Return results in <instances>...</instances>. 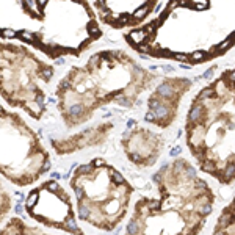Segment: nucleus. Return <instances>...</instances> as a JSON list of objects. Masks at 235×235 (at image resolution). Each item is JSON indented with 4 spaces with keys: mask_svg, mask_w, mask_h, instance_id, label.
I'll return each mask as SVG.
<instances>
[{
    "mask_svg": "<svg viewBox=\"0 0 235 235\" xmlns=\"http://www.w3.org/2000/svg\"><path fill=\"white\" fill-rule=\"evenodd\" d=\"M25 210L31 218L42 224L61 231H66L68 223L74 218L69 196L58 187L57 182H49L42 188L31 191L25 202Z\"/></svg>",
    "mask_w": 235,
    "mask_h": 235,
    "instance_id": "1",
    "label": "nucleus"
},
{
    "mask_svg": "<svg viewBox=\"0 0 235 235\" xmlns=\"http://www.w3.org/2000/svg\"><path fill=\"white\" fill-rule=\"evenodd\" d=\"M232 205H235V198H234V202H232Z\"/></svg>",
    "mask_w": 235,
    "mask_h": 235,
    "instance_id": "12",
    "label": "nucleus"
},
{
    "mask_svg": "<svg viewBox=\"0 0 235 235\" xmlns=\"http://www.w3.org/2000/svg\"><path fill=\"white\" fill-rule=\"evenodd\" d=\"M130 38L135 41V44L138 46V44H141L144 39H147V35H146V30H136V31H132L130 33Z\"/></svg>",
    "mask_w": 235,
    "mask_h": 235,
    "instance_id": "4",
    "label": "nucleus"
},
{
    "mask_svg": "<svg viewBox=\"0 0 235 235\" xmlns=\"http://www.w3.org/2000/svg\"><path fill=\"white\" fill-rule=\"evenodd\" d=\"M231 80L235 81V71H232V72H231Z\"/></svg>",
    "mask_w": 235,
    "mask_h": 235,
    "instance_id": "11",
    "label": "nucleus"
},
{
    "mask_svg": "<svg viewBox=\"0 0 235 235\" xmlns=\"http://www.w3.org/2000/svg\"><path fill=\"white\" fill-rule=\"evenodd\" d=\"M232 44H234V39H232V38H231V39H226V41H224V42H221V44L218 46V50H221V52H224V50H227V49L231 47Z\"/></svg>",
    "mask_w": 235,
    "mask_h": 235,
    "instance_id": "8",
    "label": "nucleus"
},
{
    "mask_svg": "<svg viewBox=\"0 0 235 235\" xmlns=\"http://www.w3.org/2000/svg\"><path fill=\"white\" fill-rule=\"evenodd\" d=\"M0 235H47V234L35 226H28L19 218H13L0 229Z\"/></svg>",
    "mask_w": 235,
    "mask_h": 235,
    "instance_id": "2",
    "label": "nucleus"
},
{
    "mask_svg": "<svg viewBox=\"0 0 235 235\" xmlns=\"http://www.w3.org/2000/svg\"><path fill=\"white\" fill-rule=\"evenodd\" d=\"M202 60H205V55L202 52H193V55H191V61H202Z\"/></svg>",
    "mask_w": 235,
    "mask_h": 235,
    "instance_id": "9",
    "label": "nucleus"
},
{
    "mask_svg": "<svg viewBox=\"0 0 235 235\" xmlns=\"http://www.w3.org/2000/svg\"><path fill=\"white\" fill-rule=\"evenodd\" d=\"M147 9H149V7L143 3V5H141V8H140L138 11L135 13V17H136V19H141V17H144V14L147 13Z\"/></svg>",
    "mask_w": 235,
    "mask_h": 235,
    "instance_id": "7",
    "label": "nucleus"
},
{
    "mask_svg": "<svg viewBox=\"0 0 235 235\" xmlns=\"http://www.w3.org/2000/svg\"><path fill=\"white\" fill-rule=\"evenodd\" d=\"M176 60H180V61H185V60H187V55H183V53H177V55H176Z\"/></svg>",
    "mask_w": 235,
    "mask_h": 235,
    "instance_id": "10",
    "label": "nucleus"
},
{
    "mask_svg": "<svg viewBox=\"0 0 235 235\" xmlns=\"http://www.w3.org/2000/svg\"><path fill=\"white\" fill-rule=\"evenodd\" d=\"M196 213L199 216L205 218L212 213V204H204V205H196Z\"/></svg>",
    "mask_w": 235,
    "mask_h": 235,
    "instance_id": "5",
    "label": "nucleus"
},
{
    "mask_svg": "<svg viewBox=\"0 0 235 235\" xmlns=\"http://www.w3.org/2000/svg\"><path fill=\"white\" fill-rule=\"evenodd\" d=\"M220 179L223 180H229V179H234L235 177V163H231V165H227V166H224V169H223V172L220 174Z\"/></svg>",
    "mask_w": 235,
    "mask_h": 235,
    "instance_id": "3",
    "label": "nucleus"
},
{
    "mask_svg": "<svg viewBox=\"0 0 235 235\" xmlns=\"http://www.w3.org/2000/svg\"><path fill=\"white\" fill-rule=\"evenodd\" d=\"M213 94V89L212 88H204L201 91V94L198 96V99H196V102H201V100H204V99H207V97H210Z\"/></svg>",
    "mask_w": 235,
    "mask_h": 235,
    "instance_id": "6",
    "label": "nucleus"
}]
</instances>
